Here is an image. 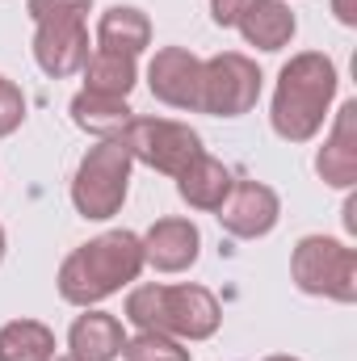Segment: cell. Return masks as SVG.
<instances>
[{
    "label": "cell",
    "mask_w": 357,
    "mask_h": 361,
    "mask_svg": "<svg viewBox=\"0 0 357 361\" xmlns=\"http://www.w3.org/2000/svg\"><path fill=\"white\" fill-rule=\"evenodd\" d=\"M214 214H219V223H223L227 235H236V240H261V235H269L277 227L282 202L261 180H236L231 193H227V202Z\"/></svg>",
    "instance_id": "9c48e42d"
},
{
    "label": "cell",
    "mask_w": 357,
    "mask_h": 361,
    "mask_svg": "<svg viewBox=\"0 0 357 361\" xmlns=\"http://www.w3.org/2000/svg\"><path fill=\"white\" fill-rule=\"evenodd\" d=\"M131 118H135V109L126 105V97H109V92H92V89H80L72 97V122L89 135L118 139Z\"/></svg>",
    "instance_id": "e0dca14e"
},
{
    "label": "cell",
    "mask_w": 357,
    "mask_h": 361,
    "mask_svg": "<svg viewBox=\"0 0 357 361\" xmlns=\"http://www.w3.org/2000/svg\"><path fill=\"white\" fill-rule=\"evenodd\" d=\"M139 240H143V261L160 273L189 269L198 261V248H202V235H198V227L189 219H160Z\"/></svg>",
    "instance_id": "8fae6325"
},
{
    "label": "cell",
    "mask_w": 357,
    "mask_h": 361,
    "mask_svg": "<svg viewBox=\"0 0 357 361\" xmlns=\"http://www.w3.org/2000/svg\"><path fill=\"white\" fill-rule=\"evenodd\" d=\"M97 42L101 51H118V55H139L152 47V21L143 8H131V4H114L101 13L97 21Z\"/></svg>",
    "instance_id": "9a60e30c"
},
{
    "label": "cell",
    "mask_w": 357,
    "mask_h": 361,
    "mask_svg": "<svg viewBox=\"0 0 357 361\" xmlns=\"http://www.w3.org/2000/svg\"><path fill=\"white\" fill-rule=\"evenodd\" d=\"M315 173L328 180V185H337V189L357 185V101H345L341 105V114L332 122V135L320 147Z\"/></svg>",
    "instance_id": "7c38bea8"
},
{
    "label": "cell",
    "mask_w": 357,
    "mask_h": 361,
    "mask_svg": "<svg viewBox=\"0 0 357 361\" xmlns=\"http://www.w3.org/2000/svg\"><path fill=\"white\" fill-rule=\"evenodd\" d=\"M21 122H25V97L8 76H0V139L13 135Z\"/></svg>",
    "instance_id": "44dd1931"
},
{
    "label": "cell",
    "mask_w": 357,
    "mask_h": 361,
    "mask_svg": "<svg viewBox=\"0 0 357 361\" xmlns=\"http://www.w3.org/2000/svg\"><path fill=\"white\" fill-rule=\"evenodd\" d=\"M0 261H4V227H0Z\"/></svg>",
    "instance_id": "d4e9b609"
},
{
    "label": "cell",
    "mask_w": 357,
    "mask_h": 361,
    "mask_svg": "<svg viewBox=\"0 0 357 361\" xmlns=\"http://www.w3.org/2000/svg\"><path fill=\"white\" fill-rule=\"evenodd\" d=\"M152 97L173 109H198L202 105V59L185 47H164L147 63Z\"/></svg>",
    "instance_id": "30bf717a"
},
{
    "label": "cell",
    "mask_w": 357,
    "mask_h": 361,
    "mask_svg": "<svg viewBox=\"0 0 357 361\" xmlns=\"http://www.w3.org/2000/svg\"><path fill=\"white\" fill-rule=\"evenodd\" d=\"M290 273L303 294L357 302V252L341 240H328V235L298 240V248L290 257Z\"/></svg>",
    "instance_id": "5b68a950"
},
{
    "label": "cell",
    "mask_w": 357,
    "mask_h": 361,
    "mask_svg": "<svg viewBox=\"0 0 357 361\" xmlns=\"http://www.w3.org/2000/svg\"><path fill=\"white\" fill-rule=\"evenodd\" d=\"M126 319L139 332H164L177 341H206L219 332L223 311L206 286H139L126 298Z\"/></svg>",
    "instance_id": "3957f363"
},
{
    "label": "cell",
    "mask_w": 357,
    "mask_h": 361,
    "mask_svg": "<svg viewBox=\"0 0 357 361\" xmlns=\"http://www.w3.org/2000/svg\"><path fill=\"white\" fill-rule=\"evenodd\" d=\"M122 361H189V349H181L177 336L164 332H139L122 345Z\"/></svg>",
    "instance_id": "ffe728a7"
},
{
    "label": "cell",
    "mask_w": 357,
    "mask_h": 361,
    "mask_svg": "<svg viewBox=\"0 0 357 361\" xmlns=\"http://www.w3.org/2000/svg\"><path fill=\"white\" fill-rule=\"evenodd\" d=\"M68 345H72V357H80V361H114V357H122L126 332H122V324L114 315L89 311V315H80L72 324Z\"/></svg>",
    "instance_id": "2e32d148"
},
{
    "label": "cell",
    "mask_w": 357,
    "mask_h": 361,
    "mask_svg": "<svg viewBox=\"0 0 357 361\" xmlns=\"http://www.w3.org/2000/svg\"><path fill=\"white\" fill-rule=\"evenodd\" d=\"M85 72V89L92 92H109V97H131L139 72H135V59L131 55H118V51H92L89 63L80 68Z\"/></svg>",
    "instance_id": "d6986e66"
},
{
    "label": "cell",
    "mask_w": 357,
    "mask_h": 361,
    "mask_svg": "<svg viewBox=\"0 0 357 361\" xmlns=\"http://www.w3.org/2000/svg\"><path fill=\"white\" fill-rule=\"evenodd\" d=\"M143 240L135 231H105L80 244L59 265V294L72 307H97L143 273Z\"/></svg>",
    "instance_id": "6da1fadb"
},
{
    "label": "cell",
    "mask_w": 357,
    "mask_h": 361,
    "mask_svg": "<svg viewBox=\"0 0 357 361\" xmlns=\"http://www.w3.org/2000/svg\"><path fill=\"white\" fill-rule=\"evenodd\" d=\"M51 361H80V357H51Z\"/></svg>",
    "instance_id": "484cf974"
},
{
    "label": "cell",
    "mask_w": 357,
    "mask_h": 361,
    "mask_svg": "<svg viewBox=\"0 0 357 361\" xmlns=\"http://www.w3.org/2000/svg\"><path fill=\"white\" fill-rule=\"evenodd\" d=\"M231 185H236V177L227 173V164H219V160L206 156V152L193 156L185 173H177V193L193 206V210H219V206L227 202Z\"/></svg>",
    "instance_id": "5bb4252c"
},
{
    "label": "cell",
    "mask_w": 357,
    "mask_h": 361,
    "mask_svg": "<svg viewBox=\"0 0 357 361\" xmlns=\"http://www.w3.org/2000/svg\"><path fill=\"white\" fill-rule=\"evenodd\" d=\"M248 4L253 0H210V17H214V25H236Z\"/></svg>",
    "instance_id": "603a6c76"
},
{
    "label": "cell",
    "mask_w": 357,
    "mask_h": 361,
    "mask_svg": "<svg viewBox=\"0 0 357 361\" xmlns=\"http://www.w3.org/2000/svg\"><path fill=\"white\" fill-rule=\"evenodd\" d=\"M337 97V68L328 55L320 51H303L294 55L282 72H277V89H273V130L286 143H307L324 130L328 105Z\"/></svg>",
    "instance_id": "7a4b0ae2"
},
{
    "label": "cell",
    "mask_w": 357,
    "mask_h": 361,
    "mask_svg": "<svg viewBox=\"0 0 357 361\" xmlns=\"http://www.w3.org/2000/svg\"><path fill=\"white\" fill-rule=\"evenodd\" d=\"M118 139L131 152V160H139V164H147V169H156L164 177L185 173L189 160L202 156L198 130H189L181 122H169V118H131Z\"/></svg>",
    "instance_id": "8992f818"
},
{
    "label": "cell",
    "mask_w": 357,
    "mask_h": 361,
    "mask_svg": "<svg viewBox=\"0 0 357 361\" xmlns=\"http://www.w3.org/2000/svg\"><path fill=\"white\" fill-rule=\"evenodd\" d=\"M131 164L135 160L122 147V139H101L97 147H89V156L80 160L76 180H72V206L92 223L114 219L122 210V202H126Z\"/></svg>",
    "instance_id": "277c9868"
},
{
    "label": "cell",
    "mask_w": 357,
    "mask_h": 361,
    "mask_svg": "<svg viewBox=\"0 0 357 361\" xmlns=\"http://www.w3.org/2000/svg\"><path fill=\"white\" fill-rule=\"evenodd\" d=\"M34 59L51 80L76 76L89 63V30L85 17H47L34 21Z\"/></svg>",
    "instance_id": "ba28073f"
},
{
    "label": "cell",
    "mask_w": 357,
    "mask_h": 361,
    "mask_svg": "<svg viewBox=\"0 0 357 361\" xmlns=\"http://www.w3.org/2000/svg\"><path fill=\"white\" fill-rule=\"evenodd\" d=\"M269 361H294V357H269Z\"/></svg>",
    "instance_id": "4316f807"
},
{
    "label": "cell",
    "mask_w": 357,
    "mask_h": 361,
    "mask_svg": "<svg viewBox=\"0 0 357 361\" xmlns=\"http://www.w3.org/2000/svg\"><path fill=\"white\" fill-rule=\"evenodd\" d=\"M332 13L341 25H357V0H332Z\"/></svg>",
    "instance_id": "cb8c5ba5"
},
{
    "label": "cell",
    "mask_w": 357,
    "mask_h": 361,
    "mask_svg": "<svg viewBox=\"0 0 357 361\" xmlns=\"http://www.w3.org/2000/svg\"><path fill=\"white\" fill-rule=\"evenodd\" d=\"M236 25H240L244 42L257 47V51H282L294 38V30H298V21H294L286 0H253Z\"/></svg>",
    "instance_id": "4fadbf2b"
},
{
    "label": "cell",
    "mask_w": 357,
    "mask_h": 361,
    "mask_svg": "<svg viewBox=\"0 0 357 361\" xmlns=\"http://www.w3.org/2000/svg\"><path fill=\"white\" fill-rule=\"evenodd\" d=\"M92 0H30L25 13L34 21H47V17H85Z\"/></svg>",
    "instance_id": "7402d4cb"
},
{
    "label": "cell",
    "mask_w": 357,
    "mask_h": 361,
    "mask_svg": "<svg viewBox=\"0 0 357 361\" xmlns=\"http://www.w3.org/2000/svg\"><path fill=\"white\" fill-rule=\"evenodd\" d=\"M261 97V68L240 55V51H223L214 59L202 63V114L214 118H240L257 105Z\"/></svg>",
    "instance_id": "52a82bcc"
},
{
    "label": "cell",
    "mask_w": 357,
    "mask_h": 361,
    "mask_svg": "<svg viewBox=\"0 0 357 361\" xmlns=\"http://www.w3.org/2000/svg\"><path fill=\"white\" fill-rule=\"evenodd\" d=\"M55 332L38 319H13L0 328V361H51Z\"/></svg>",
    "instance_id": "ac0fdd59"
}]
</instances>
